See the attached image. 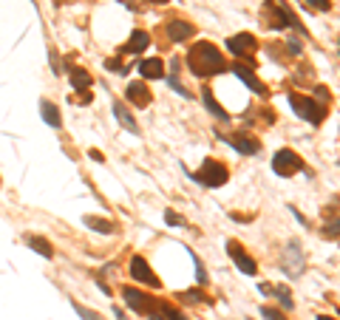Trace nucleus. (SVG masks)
Returning a JSON list of instances; mask_svg holds the SVG:
<instances>
[{
	"instance_id": "nucleus-30",
	"label": "nucleus",
	"mask_w": 340,
	"mask_h": 320,
	"mask_svg": "<svg viewBox=\"0 0 340 320\" xmlns=\"http://www.w3.org/2000/svg\"><path fill=\"white\" fill-rule=\"evenodd\" d=\"M318 320H335V318H329V315H318Z\"/></svg>"
},
{
	"instance_id": "nucleus-24",
	"label": "nucleus",
	"mask_w": 340,
	"mask_h": 320,
	"mask_svg": "<svg viewBox=\"0 0 340 320\" xmlns=\"http://www.w3.org/2000/svg\"><path fill=\"white\" fill-rule=\"evenodd\" d=\"M165 221L167 224H173V227H184V218L179 216V213H173V210H167L165 213Z\"/></svg>"
},
{
	"instance_id": "nucleus-8",
	"label": "nucleus",
	"mask_w": 340,
	"mask_h": 320,
	"mask_svg": "<svg viewBox=\"0 0 340 320\" xmlns=\"http://www.w3.org/2000/svg\"><path fill=\"white\" fill-rule=\"evenodd\" d=\"M255 45H258V40H255L253 34H238V37H230V40H227V48L233 54H238V57H250V54L255 51Z\"/></svg>"
},
{
	"instance_id": "nucleus-17",
	"label": "nucleus",
	"mask_w": 340,
	"mask_h": 320,
	"mask_svg": "<svg viewBox=\"0 0 340 320\" xmlns=\"http://www.w3.org/2000/svg\"><path fill=\"white\" fill-rule=\"evenodd\" d=\"M28 247L37 252V255H43V258H54V250H51V244L45 241V238H40V235H28L26 238Z\"/></svg>"
},
{
	"instance_id": "nucleus-5",
	"label": "nucleus",
	"mask_w": 340,
	"mask_h": 320,
	"mask_svg": "<svg viewBox=\"0 0 340 320\" xmlns=\"http://www.w3.org/2000/svg\"><path fill=\"white\" fill-rule=\"evenodd\" d=\"M227 252H230V258L238 264V269L244 272V275H255L258 272V264H255V258H250L244 252V247L241 244H236V241H227Z\"/></svg>"
},
{
	"instance_id": "nucleus-1",
	"label": "nucleus",
	"mask_w": 340,
	"mask_h": 320,
	"mask_svg": "<svg viewBox=\"0 0 340 320\" xmlns=\"http://www.w3.org/2000/svg\"><path fill=\"white\" fill-rule=\"evenodd\" d=\"M187 62H190V71L196 77H210V74H218L224 71V57L218 54V48L213 43H199L193 45V51L187 54Z\"/></svg>"
},
{
	"instance_id": "nucleus-26",
	"label": "nucleus",
	"mask_w": 340,
	"mask_h": 320,
	"mask_svg": "<svg viewBox=\"0 0 340 320\" xmlns=\"http://www.w3.org/2000/svg\"><path fill=\"white\" fill-rule=\"evenodd\" d=\"M309 6H315V9H321V11H329L332 9V0H306Z\"/></svg>"
},
{
	"instance_id": "nucleus-9",
	"label": "nucleus",
	"mask_w": 340,
	"mask_h": 320,
	"mask_svg": "<svg viewBox=\"0 0 340 320\" xmlns=\"http://www.w3.org/2000/svg\"><path fill=\"white\" fill-rule=\"evenodd\" d=\"M122 298H125V303H128L131 309H136V312H150V309H156V303L150 301L148 295L136 292V289H122Z\"/></svg>"
},
{
	"instance_id": "nucleus-32",
	"label": "nucleus",
	"mask_w": 340,
	"mask_h": 320,
	"mask_svg": "<svg viewBox=\"0 0 340 320\" xmlns=\"http://www.w3.org/2000/svg\"><path fill=\"white\" fill-rule=\"evenodd\" d=\"M153 3H167V0H153Z\"/></svg>"
},
{
	"instance_id": "nucleus-3",
	"label": "nucleus",
	"mask_w": 340,
	"mask_h": 320,
	"mask_svg": "<svg viewBox=\"0 0 340 320\" xmlns=\"http://www.w3.org/2000/svg\"><path fill=\"white\" fill-rule=\"evenodd\" d=\"M289 105L295 108L298 116L309 119L312 125H321L323 116H326V105H318L315 99H309V96H298V94H292V96H289Z\"/></svg>"
},
{
	"instance_id": "nucleus-10",
	"label": "nucleus",
	"mask_w": 340,
	"mask_h": 320,
	"mask_svg": "<svg viewBox=\"0 0 340 320\" xmlns=\"http://www.w3.org/2000/svg\"><path fill=\"white\" fill-rule=\"evenodd\" d=\"M193 23H182V20H173L170 26H167V37L173 40V43H182V40H187V37H193Z\"/></svg>"
},
{
	"instance_id": "nucleus-31",
	"label": "nucleus",
	"mask_w": 340,
	"mask_h": 320,
	"mask_svg": "<svg viewBox=\"0 0 340 320\" xmlns=\"http://www.w3.org/2000/svg\"><path fill=\"white\" fill-rule=\"evenodd\" d=\"M150 320H162V315H156V312H153V315H150Z\"/></svg>"
},
{
	"instance_id": "nucleus-18",
	"label": "nucleus",
	"mask_w": 340,
	"mask_h": 320,
	"mask_svg": "<svg viewBox=\"0 0 340 320\" xmlns=\"http://www.w3.org/2000/svg\"><path fill=\"white\" fill-rule=\"evenodd\" d=\"M113 113H116V119L122 122L125 128L131 130V133H139V125H136V122H133V116L128 111H125V105L122 102H113Z\"/></svg>"
},
{
	"instance_id": "nucleus-22",
	"label": "nucleus",
	"mask_w": 340,
	"mask_h": 320,
	"mask_svg": "<svg viewBox=\"0 0 340 320\" xmlns=\"http://www.w3.org/2000/svg\"><path fill=\"white\" fill-rule=\"evenodd\" d=\"M71 82H74L77 88H88V85H91V74H88V71L74 68V71H71Z\"/></svg>"
},
{
	"instance_id": "nucleus-27",
	"label": "nucleus",
	"mask_w": 340,
	"mask_h": 320,
	"mask_svg": "<svg viewBox=\"0 0 340 320\" xmlns=\"http://www.w3.org/2000/svg\"><path fill=\"white\" fill-rule=\"evenodd\" d=\"M162 312H165L162 318H167V320H187V318H184V315H182V312H173V309H167V306H165V309H162Z\"/></svg>"
},
{
	"instance_id": "nucleus-29",
	"label": "nucleus",
	"mask_w": 340,
	"mask_h": 320,
	"mask_svg": "<svg viewBox=\"0 0 340 320\" xmlns=\"http://www.w3.org/2000/svg\"><path fill=\"white\" fill-rule=\"evenodd\" d=\"M77 102H82V105H88V102H91V94H82V96H77Z\"/></svg>"
},
{
	"instance_id": "nucleus-14",
	"label": "nucleus",
	"mask_w": 340,
	"mask_h": 320,
	"mask_svg": "<svg viewBox=\"0 0 340 320\" xmlns=\"http://www.w3.org/2000/svg\"><path fill=\"white\" fill-rule=\"evenodd\" d=\"M258 292H270V295H275L287 309H292V298H289V289L287 286H278V284H261L258 286Z\"/></svg>"
},
{
	"instance_id": "nucleus-4",
	"label": "nucleus",
	"mask_w": 340,
	"mask_h": 320,
	"mask_svg": "<svg viewBox=\"0 0 340 320\" xmlns=\"http://www.w3.org/2000/svg\"><path fill=\"white\" fill-rule=\"evenodd\" d=\"M272 170L278 176H295L298 170H304V162H301V156L295 153V150H278L275 153V159H272Z\"/></svg>"
},
{
	"instance_id": "nucleus-19",
	"label": "nucleus",
	"mask_w": 340,
	"mask_h": 320,
	"mask_svg": "<svg viewBox=\"0 0 340 320\" xmlns=\"http://www.w3.org/2000/svg\"><path fill=\"white\" fill-rule=\"evenodd\" d=\"M85 227H91V230H96V233H105V235H111L113 230H116L108 218H96V216H85Z\"/></svg>"
},
{
	"instance_id": "nucleus-12",
	"label": "nucleus",
	"mask_w": 340,
	"mask_h": 320,
	"mask_svg": "<svg viewBox=\"0 0 340 320\" xmlns=\"http://www.w3.org/2000/svg\"><path fill=\"white\" fill-rule=\"evenodd\" d=\"M139 74L145 79H159V77H165V65H162V60H142L139 62Z\"/></svg>"
},
{
	"instance_id": "nucleus-15",
	"label": "nucleus",
	"mask_w": 340,
	"mask_h": 320,
	"mask_svg": "<svg viewBox=\"0 0 340 320\" xmlns=\"http://www.w3.org/2000/svg\"><path fill=\"white\" fill-rule=\"evenodd\" d=\"M40 111H43V122H45V125H51V128H60V125H62L60 111H57V105H54V102L43 99V102H40Z\"/></svg>"
},
{
	"instance_id": "nucleus-16",
	"label": "nucleus",
	"mask_w": 340,
	"mask_h": 320,
	"mask_svg": "<svg viewBox=\"0 0 340 320\" xmlns=\"http://www.w3.org/2000/svg\"><path fill=\"white\" fill-rule=\"evenodd\" d=\"M233 71H236V77H241V79L247 82V85L253 88L255 94H264V85H261V82H258V79L253 77V71H250V65H241V62H238V65H236Z\"/></svg>"
},
{
	"instance_id": "nucleus-7",
	"label": "nucleus",
	"mask_w": 340,
	"mask_h": 320,
	"mask_svg": "<svg viewBox=\"0 0 340 320\" xmlns=\"http://www.w3.org/2000/svg\"><path fill=\"white\" fill-rule=\"evenodd\" d=\"M284 269H287L289 278H298L301 272H304V255H301V250H298V241L289 244V250L284 252Z\"/></svg>"
},
{
	"instance_id": "nucleus-23",
	"label": "nucleus",
	"mask_w": 340,
	"mask_h": 320,
	"mask_svg": "<svg viewBox=\"0 0 340 320\" xmlns=\"http://www.w3.org/2000/svg\"><path fill=\"white\" fill-rule=\"evenodd\" d=\"M261 318H267V320H287L278 309H272V306H264V309H261Z\"/></svg>"
},
{
	"instance_id": "nucleus-2",
	"label": "nucleus",
	"mask_w": 340,
	"mask_h": 320,
	"mask_svg": "<svg viewBox=\"0 0 340 320\" xmlns=\"http://www.w3.org/2000/svg\"><path fill=\"white\" fill-rule=\"evenodd\" d=\"M227 167L224 165H218V162H213V159H207L204 165L193 173V182H199L204 184V187H221V184L227 182Z\"/></svg>"
},
{
	"instance_id": "nucleus-6",
	"label": "nucleus",
	"mask_w": 340,
	"mask_h": 320,
	"mask_svg": "<svg viewBox=\"0 0 340 320\" xmlns=\"http://www.w3.org/2000/svg\"><path fill=\"white\" fill-rule=\"evenodd\" d=\"M131 275L136 278L139 284L150 286V289H159V278L153 275V269L148 267V261H145V258H139V255H136V258L131 261Z\"/></svg>"
},
{
	"instance_id": "nucleus-20",
	"label": "nucleus",
	"mask_w": 340,
	"mask_h": 320,
	"mask_svg": "<svg viewBox=\"0 0 340 320\" xmlns=\"http://www.w3.org/2000/svg\"><path fill=\"white\" fill-rule=\"evenodd\" d=\"M148 45H150V37H148V31H133V34H131V43H128V48H131L133 54L145 51Z\"/></svg>"
},
{
	"instance_id": "nucleus-25",
	"label": "nucleus",
	"mask_w": 340,
	"mask_h": 320,
	"mask_svg": "<svg viewBox=\"0 0 340 320\" xmlns=\"http://www.w3.org/2000/svg\"><path fill=\"white\" fill-rule=\"evenodd\" d=\"M74 309H77V315H79L82 320H99V318L94 315V312H91V309H85V306H79V303H74Z\"/></svg>"
},
{
	"instance_id": "nucleus-11",
	"label": "nucleus",
	"mask_w": 340,
	"mask_h": 320,
	"mask_svg": "<svg viewBox=\"0 0 340 320\" xmlns=\"http://www.w3.org/2000/svg\"><path fill=\"white\" fill-rule=\"evenodd\" d=\"M128 99H131L133 105H139V108H148L150 105V91L142 82H131L128 85Z\"/></svg>"
},
{
	"instance_id": "nucleus-13",
	"label": "nucleus",
	"mask_w": 340,
	"mask_h": 320,
	"mask_svg": "<svg viewBox=\"0 0 340 320\" xmlns=\"http://www.w3.org/2000/svg\"><path fill=\"white\" fill-rule=\"evenodd\" d=\"M230 145L236 147L238 153H244V156L258 153V139H253V136H230Z\"/></svg>"
},
{
	"instance_id": "nucleus-28",
	"label": "nucleus",
	"mask_w": 340,
	"mask_h": 320,
	"mask_svg": "<svg viewBox=\"0 0 340 320\" xmlns=\"http://www.w3.org/2000/svg\"><path fill=\"white\" fill-rule=\"evenodd\" d=\"M108 68L116 71V74H119V71H128V68H122V62H119V60H108Z\"/></svg>"
},
{
	"instance_id": "nucleus-21",
	"label": "nucleus",
	"mask_w": 340,
	"mask_h": 320,
	"mask_svg": "<svg viewBox=\"0 0 340 320\" xmlns=\"http://www.w3.org/2000/svg\"><path fill=\"white\" fill-rule=\"evenodd\" d=\"M204 102H207V108L213 113H216L218 119H227V113H224V108H221V105L216 102V99H213V94H210V88H204Z\"/></svg>"
}]
</instances>
